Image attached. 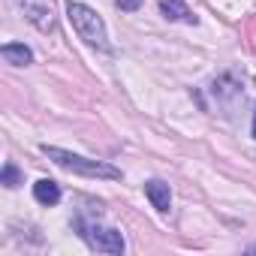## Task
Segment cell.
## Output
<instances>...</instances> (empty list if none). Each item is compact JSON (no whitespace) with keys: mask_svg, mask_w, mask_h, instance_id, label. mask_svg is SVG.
Instances as JSON below:
<instances>
[{"mask_svg":"<svg viewBox=\"0 0 256 256\" xmlns=\"http://www.w3.org/2000/svg\"><path fill=\"white\" fill-rule=\"evenodd\" d=\"M160 10H163V16H166V18H172V22H187V24H196V16L187 10L184 0H163Z\"/></svg>","mask_w":256,"mask_h":256,"instance_id":"cell-8","label":"cell"},{"mask_svg":"<svg viewBox=\"0 0 256 256\" xmlns=\"http://www.w3.org/2000/svg\"><path fill=\"white\" fill-rule=\"evenodd\" d=\"M16 4L22 6L24 18H28L34 28H40L42 34L54 30V18H52V10H48V4H46V0H16Z\"/></svg>","mask_w":256,"mask_h":256,"instance_id":"cell-4","label":"cell"},{"mask_svg":"<svg viewBox=\"0 0 256 256\" xmlns=\"http://www.w3.org/2000/svg\"><path fill=\"white\" fill-rule=\"evenodd\" d=\"M0 54H4V60L12 64V66H28L34 60V52L24 42H6L4 48H0Z\"/></svg>","mask_w":256,"mask_h":256,"instance_id":"cell-6","label":"cell"},{"mask_svg":"<svg viewBox=\"0 0 256 256\" xmlns=\"http://www.w3.org/2000/svg\"><path fill=\"white\" fill-rule=\"evenodd\" d=\"M114 4H118L120 12H136V10L142 6V0H114Z\"/></svg>","mask_w":256,"mask_h":256,"instance_id":"cell-10","label":"cell"},{"mask_svg":"<svg viewBox=\"0 0 256 256\" xmlns=\"http://www.w3.org/2000/svg\"><path fill=\"white\" fill-rule=\"evenodd\" d=\"M0 184H4V187H10V190H16L18 184H24V175H22V169H18L16 163H4V172H0Z\"/></svg>","mask_w":256,"mask_h":256,"instance_id":"cell-9","label":"cell"},{"mask_svg":"<svg viewBox=\"0 0 256 256\" xmlns=\"http://www.w3.org/2000/svg\"><path fill=\"white\" fill-rule=\"evenodd\" d=\"M145 196L151 199V205L157 208V211H169V205H172V190H169V184H163L160 178H154V181H148L145 184Z\"/></svg>","mask_w":256,"mask_h":256,"instance_id":"cell-5","label":"cell"},{"mask_svg":"<svg viewBox=\"0 0 256 256\" xmlns=\"http://www.w3.org/2000/svg\"><path fill=\"white\" fill-rule=\"evenodd\" d=\"M66 16H70V24L76 28V34H78L90 48L112 52L108 34H106V22L100 18L96 10H90L88 4H78V0H70V4H66Z\"/></svg>","mask_w":256,"mask_h":256,"instance_id":"cell-2","label":"cell"},{"mask_svg":"<svg viewBox=\"0 0 256 256\" xmlns=\"http://www.w3.org/2000/svg\"><path fill=\"white\" fill-rule=\"evenodd\" d=\"M247 250H250V253H256V244H253V247H247Z\"/></svg>","mask_w":256,"mask_h":256,"instance_id":"cell-12","label":"cell"},{"mask_svg":"<svg viewBox=\"0 0 256 256\" xmlns=\"http://www.w3.org/2000/svg\"><path fill=\"white\" fill-rule=\"evenodd\" d=\"M76 229H78V235L88 241V247L90 250H96V253H108V256H120L124 250H126V244H124V235L118 232V229H112V226H100V223H88V220H76Z\"/></svg>","mask_w":256,"mask_h":256,"instance_id":"cell-3","label":"cell"},{"mask_svg":"<svg viewBox=\"0 0 256 256\" xmlns=\"http://www.w3.org/2000/svg\"><path fill=\"white\" fill-rule=\"evenodd\" d=\"M250 136L256 139V108H253V126H250Z\"/></svg>","mask_w":256,"mask_h":256,"instance_id":"cell-11","label":"cell"},{"mask_svg":"<svg viewBox=\"0 0 256 256\" xmlns=\"http://www.w3.org/2000/svg\"><path fill=\"white\" fill-rule=\"evenodd\" d=\"M34 199H36L40 205H58V202H60V187H58L52 178H40V181L34 184Z\"/></svg>","mask_w":256,"mask_h":256,"instance_id":"cell-7","label":"cell"},{"mask_svg":"<svg viewBox=\"0 0 256 256\" xmlns=\"http://www.w3.org/2000/svg\"><path fill=\"white\" fill-rule=\"evenodd\" d=\"M42 154L58 163L60 169L66 172H76V175H84V178H108V181H120V169L106 163V160H88L82 154H72V151H64V148H54V145H42Z\"/></svg>","mask_w":256,"mask_h":256,"instance_id":"cell-1","label":"cell"}]
</instances>
